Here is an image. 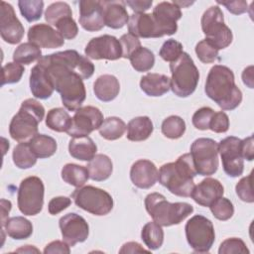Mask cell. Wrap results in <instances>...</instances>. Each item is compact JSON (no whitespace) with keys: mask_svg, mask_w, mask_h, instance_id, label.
Here are the masks:
<instances>
[{"mask_svg":"<svg viewBox=\"0 0 254 254\" xmlns=\"http://www.w3.org/2000/svg\"><path fill=\"white\" fill-rule=\"evenodd\" d=\"M28 143L32 152L40 159L52 157L58 148L57 141L46 134H37Z\"/></svg>","mask_w":254,"mask_h":254,"instance_id":"cell-30","label":"cell"},{"mask_svg":"<svg viewBox=\"0 0 254 254\" xmlns=\"http://www.w3.org/2000/svg\"><path fill=\"white\" fill-rule=\"evenodd\" d=\"M94 64L75 50L57 52L42 57L31 69L30 89L39 99H48L54 90L61 94L69 111L81 107L86 97L83 79L92 76Z\"/></svg>","mask_w":254,"mask_h":254,"instance_id":"cell-1","label":"cell"},{"mask_svg":"<svg viewBox=\"0 0 254 254\" xmlns=\"http://www.w3.org/2000/svg\"><path fill=\"white\" fill-rule=\"evenodd\" d=\"M13 162L19 169H30L37 163V157L32 152L28 142L19 143L12 153Z\"/></svg>","mask_w":254,"mask_h":254,"instance_id":"cell-36","label":"cell"},{"mask_svg":"<svg viewBox=\"0 0 254 254\" xmlns=\"http://www.w3.org/2000/svg\"><path fill=\"white\" fill-rule=\"evenodd\" d=\"M204 92L222 110H233L242 101V92L235 84L233 71L222 64H215L210 68Z\"/></svg>","mask_w":254,"mask_h":254,"instance_id":"cell-2","label":"cell"},{"mask_svg":"<svg viewBox=\"0 0 254 254\" xmlns=\"http://www.w3.org/2000/svg\"><path fill=\"white\" fill-rule=\"evenodd\" d=\"M132 67L139 71L144 72L150 70L155 64V56L153 52L145 47H140L129 58Z\"/></svg>","mask_w":254,"mask_h":254,"instance_id":"cell-37","label":"cell"},{"mask_svg":"<svg viewBox=\"0 0 254 254\" xmlns=\"http://www.w3.org/2000/svg\"><path fill=\"white\" fill-rule=\"evenodd\" d=\"M135 13H144L149 10L153 4L152 0H127L125 2Z\"/></svg>","mask_w":254,"mask_h":254,"instance_id":"cell-55","label":"cell"},{"mask_svg":"<svg viewBox=\"0 0 254 254\" xmlns=\"http://www.w3.org/2000/svg\"><path fill=\"white\" fill-rule=\"evenodd\" d=\"M217 4L224 6L230 13L234 15H241L248 10V4L246 1L237 0V1H216Z\"/></svg>","mask_w":254,"mask_h":254,"instance_id":"cell-52","label":"cell"},{"mask_svg":"<svg viewBox=\"0 0 254 254\" xmlns=\"http://www.w3.org/2000/svg\"><path fill=\"white\" fill-rule=\"evenodd\" d=\"M219 254H232V253H241L249 254V249L247 248L244 241L237 237H231L225 239L219 246Z\"/></svg>","mask_w":254,"mask_h":254,"instance_id":"cell-46","label":"cell"},{"mask_svg":"<svg viewBox=\"0 0 254 254\" xmlns=\"http://www.w3.org/2000/svg\"><path fill=\"white\" fill-rule=\"evenodd\" d=\"M102 122L103 114L97 107L83 106L75 111L71 126L66 133L70 137L88 136L94 130L99 129Z\"/></svg>","mask_w":254,"mask_h":254,"instance_id":"cell-13","label":"cell"},{"mask_svg":"<svg viewBox=\"0 0 254 254\" xmlns=\"http://www.w3.org/2000/svg\"><path fill=\"white\" fill-rule=\"evenodd\" d=\"M18 7L22 16L28 22H35L42 17L44 2L41 0H20Z\"/></svg>","mask_w":254,"mask_h":254,"instance_id":"cell-39","label":"cell"},{"mask_svg":"<svg viewBox=\"0 0 254 254\" xmlns=\"http://www.w3.org/2000/svg\"><path fill=\"white\" fill-rule=\"evenodd\" d=\"M143 252H150V250L143 248L141 244L133 241L123 244L121 249L119 250V253H143Z\"/></svg>","mask_w":254,"mask_h":254,"instance_id":"cell-56","label":"cell"},{"mask_svg":"<svg viewBox=\"0 0 254 254\" xmlns=\"http://www.w3.org/2000/svg\"><path fill=\"white\" fill-rule=\"evenodd\" d=\"M144 203L149 215L161 226L180 224L193 211L191 204L188 202H170L159 192L149 193L145 197Z\"/></svg>","mask_w":254,"mask_h":254,"instance_id":"cell-5","label":"cell"},{"mask_svg":"<svg viewBox=\"0 0 254 254\" xmlns=\"http://www.w3.org/2000/svg\"><path fill=\"white\" fill-rule=\"evenodd\" d=\"M42 58L41 48L28 42L23 43L16 48L13 53L14 63L20 64H30L35 61H39Z\"/></svg>","mask_w":254,"mask_h":254,"instance_id":"cell-35","label":"cell"},{"mask_svg":"<svg viewBox=\"0 0 254 254\" xmlns=\"http://www.w3.org/2000/svg\"><path fill=\"white\" fill-rule=\"evenodd\" d=\"M223 193L224 188L218 180L206 178L194 186L190 196L197 204L208 207L215 199L222 196Z\"/></svg>","mask_w":254,"mask_h":254,"instance_id":"cell-21","label":"cell"},{"mask_svg":"<svg viewBox=\"0 0 254 254\" xmlns=\"http://www.w3.org/2000/svg\"><path fill=\"white\" fill-rule=\"evenodd\" d=\"M61 175L64 183L75 188L83 187L89 179V174L86 167L72 163L65 164L62 169Z\"/></svg>","mask_w":254,"mask_h":254,"instance_id":"cell-31","label":"cell"},{"mask_svg":"<svg viewBox=\"0 0 254 254\" xmlns=\"http://www.w3.org/2000/svg\"><path fill=\"white\" fill-rule=\"evenodd\" d=\"M185 232L189 245L196 253H207L215 240L212 222L200 214L193 215L188 220Z\"/></svg>","mask_w":254,"mask_h":254,"instance_id":"cell-10","label":"cell"},{"mask_svg":"<svg viewBox=\"0 0 254 254\" xmlns=\"http://www.w3.org/2000/svg\"><path fill=\"white\" fill-rule=\"evenodd\" d=\"M218 154L227 176L237 178L243 174L244 162L241 153V139L235 136H228L222 139L218 143Z\"/></svg>","mask_w":254,"mask_h":254,"instance_id":"cell-12","label":"cell"},{"mask_svg":"<svg viewBox=\"0 0 254 254\" xmlns=\"http://www.w3.org/2000/svg\"><path fill=\"white\" fill-rule=\"evenodd\" d=\"M70 196L79 208L93 215H106L113 208V198L111 194L93 186L76 188Z\"/></svg>","mask_w":254,"mask_h":254,"instance_id":"cell-8","label":"cell"},{"mask_svg":"<svg viewBox=\"0 0 254 254\" xmlns=\"http://www.w3.org/2000/svg\"><path fill=\"white\" fill-rule=\"evenodd\" d=\"M63 240L70 247L76 243L84 242L89 234V226L86 220L77 213L69 212L59 220Z\"/></svg>","mask_w":254,"mask_h":254,"instance_id":"cell-15","label":"cell"},{"mask_svg":"<svg viewBox=\"0 0 254 254\" xmlns=\"http://www.w3.org/2000/svg\"><path fill=\"white\" fill-rule=\"evenodd\" d=\"M208 207L213 216L221 221L230 219L234 213L233 203L228 198L223 196L215 199Z\"/></svg>","mask_w":254,"mask_h":254,"instance_id":"cell-40","label":"cell"},{"mask_svg":"<svg viewBox=\"0 0 254 254\" xmlns=\"http://www.w3.org/2000/svg\"><path fill=\"white\" fill-rule=\"evenodd\" d=\"M241 153L243 159L247 161H252L254 158V148H253V136H249L241 140Z\"/></svg>","mask_w":254,"mask_h":254,"instance_id":"cell-54","label":"cell"},{"mask_svg":"<svg viewBox=\"0 0 254 254\" xmlns=\"http://www.w3.org/2000/svg\"><path fill=\"white\" fill-rule=\"evenodd\" d=\"M173 3L181 9V8H187V7H189L190 5L193 4L194 2H193V1H175V0H174Z\"/></svg>","mask_w":254,"mask_h":254,"instance_id":"cell-59","label":"cell"},{"mask_svg":"<svg viewBox=\"0 0 254 254\" xmlns=\"http://www.w3.org/2000/svg\"><path fill=\"white\" fill-rule=\"evenodd\" d=\"M183 45L180 42L174 39H169L162 45L159 56L165 62L173 63L183 54Z\"/></svg>","mask_w":254,"mask_h":254,"instance_id":"cell-43","label":"cell"},{"mask_svg":"<svg viewBox=\"0 0 254 254\" xmlns=\"http://www.w3.org/2000/svg\"><path fill=\"white\" fill-rule=\"evenodd\" d=\"M1 204V228L4 226L6 221L8 220V215L12 207V203L10 200L2 198L0 201Z\"/></svg>","mask_w":254,"mask_h":254,"instance_id":"cell-57","label":"cell"},{"mask_svg":"<svg viewBox=\"0 0 254 254\" xmlns=\"http://www.w3.org/2000/svg\"><path fill=\"white\" fill-rule=\"evenodd\" d=\"M71 203V199L67 196H56L53 197L48 204V210L50 214L56 215L65 208H67Z\"/></svg>","mask_w":254,"mask_h":254,"instance_id":"cell-51","label":"cell"},{"mask_svg":"<svg viewBox=\"0 0 254 254\" xmlns=\"http://www.w3.org/2000/svg\"><path fill=\"white\" fill-rule=\"evenodd\" d=\"M25 68L22 64L17 63H8L2 67V81L1 85L17 83L20 81Z\"/></svg>","mask_w":254,"mask_h":254,"instance_id":"cell-42","label":"cell"},{"mask_svg":"<svg viewBox=\"0 0 254 254\" xmlns=\"http://www.w3.org/2000/svg\"><path fill=\"white\" fill-rule=\"evenodd\" d=\"M242 80L249 88H253V66L246 67L242 72Z\"/></svg>","mask_w":254,"mask_h":254,"instance_id":"cell-58","label":"cell"},{"mask_svg":"<svg viewBox=\"0 0 254 254\" xmlns=\"http://www.w3.org/2000/svg\"><path fill=\"white\" fill-rule=\"evenodd\" d=\"M78 5L79 24L85 31L97 32L105 26L101 1L81 0Z\"/></svg>","mask_w":254,"mask_h":254,"instance_id":"cell-18","label":"cell"},{"mask_svg":"<svg viewBox=\"0 0 254 254\" xmlns=\"http://www.w3.org/2000/svg\"><path fill=\"white\" fill-rule=\"evenodd\" d=\"M126 129L127 126L121 118L111 116L103 120L98 131L102 138L109 141H114L121 138L125 133Z\"/></svg>","mask_w":254,"mask_h":254,"instance_id":"cell-34","label":"cell"},{"mask_svg":"<svg viewBox=\"0 0 254 254\" xmlns=\"http://www.w3.org/2000/svg\"><path fill=\"white\" fill-rule=\"evenodd\" d=\"M44 193L45 187L39 177L31 176L22 180L17 194L19 210L24 215L34 216L39 214L44 205Z\"/></svg>","mask_w":254,"mask_h":254,"instance_id":"cell-9","label":"cell"},{"mask_svg":"<svg viewBox=\"0 0 254 254\" xmlns=\"http://www.w3.org/2000/svg\"><path fill=\"white\" fill-rule=\"evenodd\" d=\"M45 108L34 98L24 100L9 125V134L15 141L29 142L38 134L39 123L44 119Z\"/></svg>","mask_w":254,"mask_h":254,"instance_id":"cell-4","label":"cell"},{"mask_svg":"<svg viewBox=\"0 0 254 254\" xmlns=\"http://www.w3.org/2000/svg\"><path fill=\"white\" fill-rule=\"evenodd\" d=\"M140 87L148 96H162L171 89V78L162 73L149 72L141 77Z\"/></svg>","mask_w":254,"mask_h":254,"instance_id":"cell-24","label":"cell"},{"mask_svg":"<svg viewBox=\"0 0 254 254\" xmlns=\"http://www.w3.org/2000/svg\"><path fill=\"white\" fill-rule=\"evenodd\" d=\"M72 118L64 108L58 107L49 110L46 116V125L56 132H67L71 126Z\"/></svg>","mask_w":254,"mask_h":254,"instance_id":"cell-32","label":"cell"},{"mask_svg":"<svg viewBox=\"0 0 254 254\" xmlns=\"http://www.w3.org/2000/svg\"><path fill=\"white\" fill-rule=\"evenodd\" d=\"M190 156L197 175L211 176L218 169V143L210 138H198L190 146Z\"/></svg>","mask_w":254,"mask_h":254,"instance_id":"cell-11","label":"cell"},{"mask_svg":"<svg viewBox=\"0 0 254 254\" xmlns=\"http://www.w3.org/2000/svg\"><path fill=\"white\" fill-rule=\"evenodd\" d=\"M84 54L91 60L116 61L122 58V48L117 38L103 35L92 38L85 46Z\"/></svg>","mask_w":254,"mask_h":254,"instance_id":"cell-14","label":"cell"},{"mask_svg":"<svg viewBox=\"0 0 254 254\" xmlns=\"http://www.w3.org/2000/svg\"><path fill=\"white\" fill-rule=\"evenodd\" d=\"M5 228L7 235L16 240L29 238L33 233V224L24 216H13L8 218L2 229Z\"/></svg>","mask_w":254,"mask_h":254,"instance_id":"cell-29","label":"cell"},{"mask_svg":"<svg viewBox=\"0 0 254 254\" xmlns=\"http://www.w3.org/2000/svg\"><path fill=\"white\" fill-rule=\"evenodd\" d=\"M141 238L150 251L157 250L163 245L164 230L155 221L147 222L141 230Z\"/></svg>","mask_w":254,"mask_h":254,"instance_id":"cell-33","label":"cell"},{"mask_svg":"<svg viewBox=\"0 0 254 254\" xmlns=\"http://www.w3.org/2000/svg\"><path fill=\"white\" fill-rule=\"evenodd\" d=\"M55 26L57 28V31L61 34V36L64 39L72 40L78 34V27L75 21L73 20L72 16H66L62 18L57 22Z\"/></svg>","mask_w":254,"mask_h":254,"instance_id":"cell-45","label":"cell"},{"mask_svg":"<svg viewBox=\"0 0 254 254\" xmlns=\"http://www.w3.org/2000/svg\"><path fill=\"white\" fill-rule=\"evenodd\" d=\"M28 40L39 48L56 49L64 46V39L49 24H36L29 28Z\"/></svg>","mask_w":254,"mask_h":254,"instance_id":"cell-19","label":"cell"},{"mask_svg":"<svg viewBox=\"0 0 254 254\" xmlns=\"http://www.w3.org/2000/svg\"><path fill=\"white\" fill-rule=\"evenodd\" d=\"M97 147L88 136L72 137L68 143L69 155L79 161H90L96 155Z\"/></svg>","mask_w":254,"mask_h":254,"instance_id":"cell-26","label":"cell"},{"mask_svg":"<svg viewBox=\"0 0 254 254\" xmlns=\"http://www.w3.org/2000/svg\"><path fill=\"white\" fill-rule=\"evenodd\" d=\"M89 179L96 182L107 180L113 171V164L111 159L104 154L95 155L86 166Z\"/></svg>","mask_w":254,"mask_h":254,"instance_id":"cell-28","label":"cell"},{"mask_svg":"<svg viewBox=\"0 0 254 254\" xmlns=\"http://www.w3.org/2000/svg\"><path fill=\"white\" fill-rule=\"evenodd\" d=\"M214 114V110L210 107L204 106L197 109L191 118L192 125L198 130H207L209 129V123Z\"/></svg>","mask_w":254,"mask_h":254,"instance_id":"cell-47","label":"cell"},{"mask_svg":"<svg viewBox=\"0 0 254 254\" xmlns=\"http://www.w3.org/2000/svg\"><path fill=\"white\" fill-rule=\"evenodd\" d=\"M196 175L191 156L187 153L180 156L176 162L164 164L159 170L158 180L173 194L189 197L194 188L193 178Z\"/></svg>","mask_w":254,"mask_h":254,"instance_id":"cell-3","label":"cell"},{"mask_svg":"<svg viewBox=\"0 0 254 254\" xmlns=\"http://www.w3.org/2000/svg\"><path fill=\"white\" fill-rule=\"evenodd\" d=\"M66 16H72L70 6L66 2H54L45 12V20L49 25L53 26H55L59 20Z\"/></svg>","mask_w":254,"mask_h":254,"instance_id":"cell-41","label":"cell"},{"mask_svg":"<svg viewBox=\"0 0 254 254\" xmlns=\"http://www.w3.org/2000/svg\"><path fill=\"white\" fill-rule=\"evenodd\" d=\"M104 24L111 29H121L129 22L124 1H101Z\"/></svg>","mask_w":254,"mask_h":254,"instance_id":"cell-23","label":"cell"},{"mask_svg":"<svg viewBox=\"0 0 254 254\" xmlns=\"http://www.w3.org/2000/svg\"><path fill=\"white\" fill-rule=\"evenodd\" d=\"M24 26L17 18L11 4L0 2V34L4 42L16 45L21 42L24 36Z\"/></svg>","mask_w":254,"mask_h":254,"instance_id":"cell-16","label":"cell"},{"mask_svg":"<svg viewBox=\"0 0 254 254\" xmlns=\"http://www.w3.org/2000/svg\"><path fill=\"white\" fill-rule=\"evenodd\" d=\"M128 31L137 38H161L166 36L165 30L152 14L134 13L128 22Z\"/></svg>","mask_w":254,"mask_h":254,"instance_id":"cell-17","label":"cell"},{"mask_svg":"<svg viewBox=\"0 0 254 254\" xmlns=\"http://www.w3.org/2000/svg\"><path fill=\"white\" fill-rule=\"evenodd\" d=\"M120 91L119 80L112 74H103L97 77L93 83L95 96L103 102L114 100Z\"/></svg>","mask_w":254,"mask_h":254,"instance_id":"cell-25","label":"cell"},{"mask_svg":"<svg viewBox=\"0 0 254 254\" xmlns=\"http://www.w3.org/2000/svg\"><path fill=\"white\" fill-rule=\"evenodd\" d=\"M159 171L156 165L147 159L136 161L130 169V179L132 184L143 190L152 188L158 181Z\"/></svg>","mask_w":254,"mask_h":254,"instance_id":"cell-20","label":"cell"},{"mask_svg":"<svg viewBox=\"0 0 254 254\" xmlns=\"http://www.w3.org/2000/svg\"><path fill=\"white\" fill-rule=\"evenodd\" d=\"M194 51L198 60L203 64H212L218 59V50L205 39L196 44Z\"/></svg>","mask_w":254,"mask_h":254,"instance_id":"cell-44","label":"cell"},{"mask_svg":"<svg viewBox=\"0 0 254 254\" xmlns=\"http://www.w3.org/2000/svg\"><path fill=\"white\" fill-rule=\"evenodd\" d=\"M119 42L122 48V58L124 59H129L136 50L142 47L140 40L130 33L122 35Z\"/></svg>","mask_w":254,"mask_h":254,"instance_id":"cell-49","label":"cell"},{"mask_svg":"<svg viewBox=\"0 0 254 254\" xmlns=\"http://www.w3.org/2000/svg\"><path fill=\"white\" fill-rule=\"evenodd\" d=\"M70 246L66 244L64 241L55 240L46 245L44 249L45 254H54V253H62V254H69Z\"/></svg>","mask_w":254,"mask_h":254,"instance_id":"cell-53","label":"cell"},{"mask_svg":"<svg viewBox=\"0 0 254 254\" xmlns=\"http://www.w3.org/2000/svg\"><path fill=\"white\" fill-rule=\"evenodd\" d=\"M209 129L215 133H225L229 129L228 115L223 111L214 112L210 123Z\"/></svg>","mask_w":254,"mask_h":254,"instance_id":"cell-50","label":"cell"},{"mask_svg":"<svg viewBox=\"0 0 254 254\" xmlns=\"http://www.w3.org/2000/svg\"><path fill=\"white\" fill-rule=\"evenodd\" d=\"M161 131L169 139H179L186 132V122L180 116L171 115L162 122Z\"/></svg>","mask_w":254,"mask_h":254,"instance_id":"cell-38","label":"cell"},{"mask_svg":"<svg viewBox=\"0 0 254 254\" xmlns=\"http://www.w3.org/2000/svg\"><path fill=\"white\" fill-rule=\"evenodd\" d=\"M200 24L205 40L218 51L227 48L232 43V32L225 25L223 13L218 6L206 9L201 16Z\"/></svg>","mask_w":254,"mask_h":254,"instance_id":"cell-7","label":"cell"},{"mask_svg":"<svg viewBox=\"0 0 254 254\" xmlns=\"http://www.w3.org/2000/svg\"><path fill=\"white\" fill-rule=\"evenodd\" d=\"M152 15L165 30L167 36H171L178 30L177 21L182 18V11L173 2L163 1L155 6Z\"/></svg>","mask_w":254,"mask_h":254,"instance_id":"cell-22","label":"cell"},{"mask_svg":"<svg viewBox=\"0 0 254 254\" xmlns=\"http://www.w3.org/2000/svg\"><path fill=\"white\" fill-rule=\"evenodd\" d=\"M153 130V122L148 116H138L129 121L126 137L132 142L144 141L151 136Z\"/></svg>","mask_w":254,"mask_h":254,"instance_id":"cell-27","label":"cell"},{"mask_svg":"<svg viewBox=\"0 0 254 254\" xmlns=\"http://www.w3.org/2000/svg\"><path fill=\"white\" fill-rule=\"evenodd\" d=\"M236 194L238 197L245 202L252 203L254 201V195L252 190V173L248 176L243 177L235 187Z\"/></svg>","mask_w":254,"mask_h":254,"instance_id":"cell-48","label":"cell"},{"mask_svg":"<svg viewBox=\"0 0 254 254\" xmlns=\"http://www.w3.org/2000/svg\"><path fill=\"white\" fill-rule=\"evenodd\" d=\"M171 89L179 97H188L197 86L199 71L188 53L183 54L170 64Z\"/></svg>","mask_w":254,"mask_h":254,"instance_id":"cell-6","label":"cell"}]
</instances>
